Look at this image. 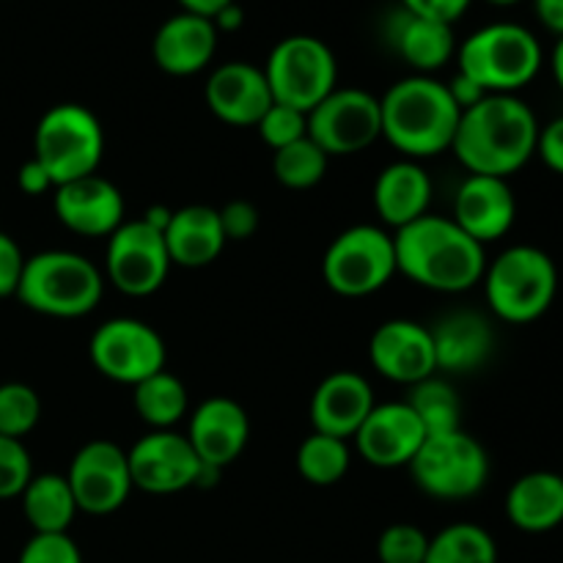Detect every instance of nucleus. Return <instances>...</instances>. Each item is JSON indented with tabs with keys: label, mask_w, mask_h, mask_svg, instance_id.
<instances>
[{
	"label": "nucleus",
	"mask_w": 563,
	"mask_h": 563,
	"mask_svg": "<svg viewBox=\"0 0 563 563\" xmlns=\"http://www.w3.org/2000/svg\"><path fill=\"white\" fill-rule=\"evenodd\" d=\"M539 119L517 93H487L462 110L451 152L467 174L509 179L537 154Z\"/></svg>",
	"instance_id": "obj_1"
},
{
	"label": "nucleus",
	"mask_w": 563,
	"mask_h": 563,
	"mask_svg": "<svg viewBox=\"0 0 563 563\" xmlns=\"http://www.w3.org/2000/svg\"><path fill=\"white\" fill-rule=\"evenodd\" d=\"M396 273L421 289L440 295H462L482 284L487 253L473 236L443 214H423L394 231Z\"/></svg>",
	"instance_id": "obj_2"
},
{
	"label": "nucleus",
	"mask_w": 563,
	"mask_h": 563,
	"mask_svg": "<svg viewBox=\"0 0 563 563\" xmlns=\"http://www.w3.org/2000/svg\"><path fill=\"white\" fill-rule=\"evenodd\" d=\"M379 115L385 141L405 159L421 163L451 152L462 110L443 80L410 75L379 97Z\"/></svg>",
	"instance_id": "obj_3"
},
{
	"label": "nucleus",
	"mask_w": 563,
	"mask_h": 563,
	"mask_svg": "<svg viewBox=\"0 0 563 563\" xmlns=\"http://www.w3.org/2000/svg\"><path fill=\"white\" fill-rule=\"evenodd\" d=\"M104 295V273L75 251H42L25 258L16 300L49 319H80L97 311Z\"/></svg>",
	"instance_id": "obj_4"
},
{
	"label": "nucleus",
	"mask_w": 563,
	"mask_h": 563,
	"mask_svg": "<svg viewBox=\"0 0 563 563\" xmlns=\"http://www.w3.org/2000/svg\"><path fill=\"white\" fill-rule=\"evenodd\" d=\"M544 53L533 31L517 22H489L456 47V71L484 93H517L537 80Z\"/></svg>",
	"instance_id": "obj_5"
},
{
	"label": "nucleus",
	"mask_w": 563,
	"mask_h": 563,
	"mask_svg": "<svg viewBox=\"0 0 563 563\" xmlns=\"http://www.w3.org/2000/svg\"><path fill=\"white\" fill-rule=\"evenodd\" d=\"M484 297L500 322L528 324L550 311L559 295V267L537 245H511L484 269Z\"/></svg>",
	"instance_id": "obj_6"
},
{
	"label": "nucleus",
	"mask_w": 563,
	"mask_h": 563,
	"mask_svg": "<svg viewBox=\"0 0 563 563\" xmlns=\"http://www.w3.org/2000/svg\"><path fill=\"white\" fill-rule=\"evenodd\" d=\"M104 146L102 121L91 108L77 102L53 104L33 130V159L44 165L55 187L99 174Z\"/></svg>",
	"instance_id": "obj_7"
},
{
	"label": "nucleus",
	"mask_w": 563,
	"mask_h": 563,
	"mask_svg": "<svg viewBox=\"0 0 563 563\" xmlns=\"http://www.w3.org/2000/svg\"><path fill=\"white\" fill-rule=\"evenodd\" d=\"M278 104L311 113L328 93L339 88V64L328 42L308 33L286 36L269 49L262 66Z\"/></svg>",
	"instance_id": "obj_8"
},
{
	"label": "nucleus",
	"mask_w": 563,
	"mask_h": 563,
	"mask_svg": "<svg viewBox=\"0 0 563 563\" xmlns=\"http://www.w3.org/2000/svg\"><path fill=\"white\" fill-rule=\"evenodd\" d=\"M412 482L434 500H467L487 487V449L465 429L427 434L410 462Z\"/></svg>",
	"instance_id": "obj_9"
},
{
	"label": "nucleus",
	"mask_w": 563,
	"mask_h": 563,
	"mask_svg": "<svg viewBox=\"0 0 563 563\" xmlns=\"http://www.w3.org/2000/svg\"><path fill=\"white\" fill-rule=\"evenodd\" d=\"M396 275L394 234L372 223L341 231L322 256V278L341 297H368L385 289Z\"/></svg>",
	"instance_id": "obj_10"
},
{
	"label": "nucleus",
	"mask_w": 563,
	"mask_h": 563,
	"mask_svg": "<svg viewBox=\"0 0 563 563\" xmlns=\"http://www.w3.org/2000/svg\"><path fill=\"white\" fill-rule=\"evenodd\" d=\"M88 355L104 379L130 388L163 372L168 363L163 335L135 317H113L99 324L88 341Z\"/></svg>",
	"instance_id": "obj_11"
},
{
	"label": "nucleus",
	"mask_w": 563,
	"mask_h": 563,
	"mask_svg": "<svg viewBox=\"0 0 563 563\" xmlns=\"http://www.w3.org/2000/svg\"><path fill=\"white\" fill-rule=\"evenodd\" d=\"M308 137L328 157L366 152L383 137L379 97L355 86L335 88L308 113Z\"/></svg>",
	"instance_id": "obj_12"
},
{
	"label": "nucleus",
	"mask_w": 563,
	"mask_h": 563,
	"mask_svg": "<svg viewBox=\"0 0 563 563\" xmlns=\"http://www.w3.org/2000/svg\"><path fill=\"white\" fill-rule=\"evenodd\" d=\"M170 256L163 231L143 218L124 220L104 247V278L126 297H148L168 280Z\"/></svg>",
	"instance_id": "obj_13"
},
{
	"label": "nucleus",
	"mask_w": 563,
	"mask_h": 563,
	"mask_svg": "<svg viewBox=\"0 0 563 563\" xmlns=\"http://www.w3.org/2000/svg\"><path fill=\"white\" fill-rule=\"evenodd\" d=\"M77 509L91 517H108L119 511L132 495V476L126 451L113 440H88L71 456L66 471Z\"/></svg>",
	"instance_id": "obj_14"
},
{
	"label": "nucleus",
	"mask_w": 563,
	"mask_h": 563,
	"mask_svg": "<svg viewBox=\"0 0 563 563\" xmlns=\"http://www.w3.org/2000/svg\"><path fill=\"white\" fill-rule=\"evenodd\" d=\"M132 487L148 495H176L198 487L203 462L187 434L174 429L148 432L126 451Z\"/></svg>",
	"instance_id": "obj_15"
},
{
	"label": "nucleus",
	"mask_w": 563,
	"mask_h": 563,
	"mask_svg": "<svg viewBox=\"0 0 563 563\" xmlns=\"http://www.w3.org/2000/svg\"><path fill=\"white\" fill-rule=\"evenodd\" d=\"M368 361L379 377L412 388L438 374L432 330L412 319H388L372 333Z\"/></svg>",
	"instance_id": "obj_16"
},
{
	"label": "nucleus",
	"mask_w": 563,
	"mask_h": 563,
	"mask_svg": "<svg viewBox=\"0 0 563 563\" xmlns=\"http://www.w3.org/2000/svg\"><path fill=\"white\" fill-rule=\"evenodd\" d=\"M53 209L64 229L93 240H108L126 220L124 196L113 181L99 174L55 187Z\"/></svg>",
	"instance_id": "obj_17"
},
{
	"label": "nucleus",
	"mask_w": 563,
	"mask_h": 563,
	"mask_svg": "<svg viewBox=\"0 0 563 563\" xmlns=\"http://www.w3.org/2000/svg\"><path fill=\"white\" fill-rule=\"evenodd\" d=\"M423 440H427V432L412 407L407 401H385V405H374L352 443L368 465L396 471V467H410Z\"/></svg>",
	"instance_id": "obj_18"
},
{
	"label": "nucleus",
	"mask_w": 563,
	"mask_h": 563,
	"mask_svg": "<svg viewBox=\"0 0 563 563\" xmlns=\"http://www.w3.org/2000/svg\"><path fill=\"white\" fill-rule=\"evenodd\" d=\"M203 99L214 119L231 126H256L275 104L264 69L247 60H229L209 71Z\"/></svg>",
	"instance_id": "obj_19"
},
{
	"label": "nucleus",
	"mask_w": 563,
	"mask_h": 563,
	"mask_svg": "<svg viewBox=\"0 0 563 563\" xmlns=\"http://www.w3.org/2000/svg\"><path fill=\"white\" fill-rule=\"evenodd\" d=\"M187 440H190L203 465L225 471L240 460L247 440H251V421H247L245 407L229 396L203 399L192 410Z\"/></svg>",
	"instance_id": "obj_20"
},
{
	"label": "nucleus",
	"mask_w": 563,
	"mask_h": 563,
	"mask_svg": "<svg viewBox=\"0 0 563 563\" xmlns=\"http://www.w3.org/2000/svg\"><path fill=\"white\" fill-rule=\"evenodd\" d=\"M451 220L478 245L504 240L517 220V198L509 179L482 174L467 176L454 196Z\"/></svg>",
	"instance_id": "obj_21"
},
{
	"label": "nucleus",
	"mask_w": 563,
	"mask_h": 563,
	"mask_svg": "<svg viewBox=\"0 0 563 563\" xmlns=\"http://www.w3.org/2000/svg\"><path fill=\"white\" fill-rule=\"evenodd\" d=\"M374 405H377L374 388L361 372L344 368V372L328 374L311 396L313 432L352 440Z\"/></svg>",
	"instance_id": "obj_22"
},
{
	"label": "nucleus",
	"mask_w": 563,
	"mask_h": 563,
	"mask_svg": "<svg viewBox=\"0 0 563 563\" xmlns=\"http://www.w3.org/2000/svg\"><path fill=\"white\" fill-rule=\"evenodd\" d=\"M220 33L207 16L179 11L157 27L152 42L154 64L170 77H190L209 69L218 53Z\"/></svg>",
	"instance_id": "obj_23"
},
{
	"label": "nucleus",
	"mask_w": 563,
	"mask_h": 563,
	"mask_svg": "<svg viewBox=\"0 0 563 563\" xmlns=\"http://www.w3.org/2000/svg\"><path fill=\"white\" fill-rule=\"evenodd\" d=\"M432 179L416 159H396L379 170L374 181V212L383 229H405L412 220L429 214Z\"/></svg>",
	"instance_id": "obj_24"
},
{
	"label": "nucleus",
	"mask_w": 563,
	"mask_h": 563,
	"mask_svg": "<svg viewBox=\"0 0 563 563\" xmlns=\"http://www.w3.org/2000/svg\"><path fill=\"white\" fill-rule=\"evenodd\" d=\"M432 330L438 372L471 374L489 361L495 350V330L484 313H445Z\"/></svg>",
	"instance_id": "obj_25"
},
{
	"label": "nucleus",
	"mask_w": 563,
	"mask_h": 563,
	"mask_svg": "<svg viewBox=\"0 0 563 563\" xmlns=\"http://www.w3.org/2000/svg\"><path fill=\"white\" fill-rule=\"evenodd\" d=\"M388 42L407 66L418 75H432L456 58V33L454 25L416 16L399 9L388 22Z\"/></svg>",
	"instance_id": "obj_26"
},
{
	"label": "nucleus",
	"mask_w": 563,
	"mask_h": 563,
	"mask_svg": "<svg viewBox=\"0 0 563 563\" xmlns=\"http://www.w3.org/2000/svg\"><path fill=\"white\" fill-rule=\"evenodd\" d=\"M163 236L170 264L185 269L209 267V264L218 262L223 247L229 245L223 225H220L218 209L203 207V203L174 209Z\"/></svg>",
	"instance_id": "obj_27"
},
{
	"label": "nucleus",
	"mask_w": 563,
	"mask_h": 563,
	"mask_svg": "<svg viewBox=\"0 0 563 563\" xmlns=\"http://www.w3.org/2000/svg\"><path fill=\"white\" fill-rule=\"evenodd\" d=\"M506 517L522 533H550L563 526V473L531 471L506 493Z\"/></svg>",
	"instance_id": "obj_28"
},
{
	"label": "nucleus",
	"mask_w": 563,
	"mask_h": 563,
	"mask_svg": "<svg viewBox=\"0 0 563 563\" xmlns=\"http://www.w3.org/2000/svg\"><path fill=\"white\" fill-rule=\"evenodd\" d=\"M20 504L33 533H69V526L80 511L66 473H33L22 489Z\"/></svg>",
	"instance_id": "obj_29"
},
{
	"label": "nucleus",
	"mask_w": 563,
	"mask_h": 563,
	"mask_svg": "<svg viewBox=\"0 0 563 563\" xmlns=\"http://www.w3.org/2000/svg\"><path fill=\"white\" fill-rule=\"evenodd\" d=\"M132 405H135L137 418L152 432L174 429L181 418L190 416V394H187L185 383L168 368L137 383L132 388Z\"/></svg>",
	"instance_id": "obj_30"
},
{
	"label": "nucleus",
	"mask_w": 563,
	"mask_h": 563,
	"mask_svg": "<svg viewBox=\"0 0 563 563\" xmlns=\"http://www.w3.org/2000/svg\"><path fill=\"white\" fill-rule=\"evenodd\" d=\"M295 465L302 482L313 484V487H333V484L344 482L352 467L350 440L311 432L297 449Z\"/></svg>",
	"instance_id": "obj_31"
},
{
	"label": "nucleus",
	"mask_w": 563,
	"mask_h": 563,
	"mask_svg": "<svg viewBox=\"0 0 563 563\" xmlns=\"http://www.w3.org/2000/svg\"><path fill=\"white\" fill-rule=\"evenodd\" d=\"M423 563H498V544L476 522H454L429 537Z\"/></svg>",
	"instance_id": "obj_32"
},
{
	"label": "nucleus",
	"mask_w": 563,
	"mask_h": 563,
	"mask_svg": "<svg viewBox=\"0 0 563 563\" xmlns=\"http://www.w3.org/2000/svg\"><path fill=\"white\" fill-rule=\"evenodd\" d=\"M405 401L412 407V412L418 416L427 434H443L462 429L460 394H456V388L449 379L438 377V374L412 385L410 396Z\"/></svg>",
	"instance_id": "obj_33"
},
{
	"label": "nucleus",
	"mask_w": 563,
	"mask_h": 563,
	"mask_svg": "<svg viewBox=\"0 0 563 563\" xmlns=\"http://www.w3.org/2000/svg\"><path fill=\"white\" fill-rule=\"evenodd\" d=\"M328 168L330 157L308 135L291 146L273 152L275 181L289 190H311L328 176Z\"/></svg>",
	"instance_id": "obj_34"
},
{
	"label": "nucleus",
	"mask_w": 563,
	"mask_h": 563,
	"mask_svg": "<svg viewBox=\"0 0 563 563\" xmlns=\"http://www.w3.org/2000/svg\"><path fill=\"white\" fill-rule=\"evenodd\" d=\"M42 421V399L25 383L0 385V434L22 440Z\"/></svg>",
	"instance_id": "obj_35"
},
{
	"label": "nucleus",
	"mask_w": 563,
	"mask_h": 563,
	"mask_svg": "<svg viewBox=\"0 0 563 563\" xmlns=\"http://www.w3.org/2000/svg\"><path fill=\"white\" fill-rule=\"evenodd\" d=\"M429 537L412 522H396L379 533V563H423L427 561Z\"/></svg>",
	"instance_id": "obj_36"
},
{
	"label": "nucleus",
	"mask_w": 563,
	"mask_h": 563,
	"mask_svg": "<svg viewBox=\"0 0 563 563\" xmlns=\"http://www.w3.org/2000/svg\"><path fill=\"white\" fill-rule=\"evenodd\" d=\"M258 135L267 143L273 152L278 148L291 146V143L302 141L308 135V115L302 110L289 108V104L275 102L267 113L262 115V121L256 124Z\"/></svg>",
	"instance_id": "obj_37"
},
{
	"label": "nucleus",
	"mask_w": 563,
	"mask_h": 563,
	"mask_svg": "<svg viewBox=\"0 0 563 563\" xmlns=\"http://www.w3.org/2000/svg\"><path fill=\"white\" fill-rule=\"evenodd\" d=\"M33 478V460L25 443L0 434V500L20 498Z\"/></svg>",
	"instance_id": "obj_38"
},
{
	"label": "nucleus",
	"mask_w": 563,
	"mask_h": 563,
	"mask_svg": "<svg viewBox=\"0 0 563 563\" xmlns=\"http://www.w3.org/2000/svg\"><path fill=\"white\" fill-rule=\"evenodd\" d=\"M16 563H82V553L69 533H33Z\"/></svg>",
	"instance_id": "obj_39"
},
{
	"label": "nucleus",
	"mask_w": 563,
	"mask_h": 563,
	"mask_svg": "<svg viewBox=\"0 0 563 563\" xmlns=\"http://www.w3.org/2000/svg\"><path fill=\"white\" fill-rule=\"evenodd\" d=\"M220 225H223L225 242H245L262 225V212H258L256 203L245 201V198H236L229 201L223 209H218Z\"/></svg>",
	"instance_id": "obj_40"
},
{
	"label": "nucleus",
	"mask_w": 563,
	"mask_h": 563,
	"mask_svg": "<svg viewBox=\"0 0 563 563\" xmlns=\"http://www.w3.org/2000/svg\"><path fill=\"white\" fill-rule=\"evenodd\" d=\"M25 253H22L20 242L11 234L0 231V300L16 295L20 286L22 269H25Z\"/></svg>",
	"instance_id": "obj_41"
},
{
	"label": "nucleus",
	"mask_w": 563,
	"mask_h": 563,
	"mask_svg": "<svg viewBox=\"0 0 563 563\" xmlns=\"http://www.w3.org/2000/svg\"><path fill=\"white\" fill-rule=\"evenodd\" d=\"M473 0H399V9L410 11L416 16H427V20L445 22V25H454L456 20L465 16V11L471 9Z\"/></svg>",
	"instance_id": "obj_42"
},
{
	"label": "nucleus",
	"mask_w": 563,
	"mask_h": 563,
	"mask_svg": "<svg viewBox=\"0 0 563 563\" xmlns=\"http://www.w3.org/2000/svg\"><path fill=\"white\" fill-rule=\"evenodd\" d=\"M537 154L553 174L563 176V115L553 119L550 124L539 126Z\"/></svg>",
	"instance_id": "obj_43"
},
{
	"label": "nucleus",
	"mask_w": 563,
	"mask_h": 563,
	"mask_svg": "<svg viewBox=\"0 0 563 563\" xmlns=\"http://www.w3.org/2000/svg\"><path fill=\"white\" fill-rule=\"evenodd\" d=\"M16 187H20L25 196L38 198V196H44V192H53L55 181H53V176L44 170V165L38 163V159L31 157L20 165V170H16Z\"/></svg>",
	"instance_id": "obj_44"
},
{
	"label": "nucleus",
	"mask_w": 563,
	"mask_h": 563,
	"mask_svg": "<svg viewBox=\"0 0 563 563\" xmlns=\"http://www.w3.org/2000/svg\"><path fill=\"white\" fill-rule=\"evenodd\" d=\"M445 86H449L451 97H454V102L460 104V110L473 108V104L482 102V99L487 97V93H484L482 88L471 80V77L462 75V71H456V75L451 77V82H445Z\"/></svg>",
	"instance_id": "obj_45"
},
{
	"label": "nucleus",
	"mask_w": 563,
	"mask_h": 563,
	"mask_svg": "<svg viewBox=\"0 0 563 563\" xmlns=\"http://www.w3.org/2000/svg\"><path fill=\"white\" fill-rule=\"evenodd\" d=\"M533 9H537L539 22L561 38L563 36V0H533Z\"/></svg>",
	"instance_id": "obj_46"
},
{
	"label": "nucleus",
	"mask_w": 563,
	"mask_h": 563,
	"mask_svg": "<svg viewBox=\"0 0 563 563\" xmlns=\"http://www.w3.org/2000/svg\"><path fill=\"white\" fill-rule=\"evenodd\" d=\"M212 22L214 27H218V33H234L245 25V11H242V5L234 0V3H229L225 9H220L218 14L212 16Z\"/></svg>",
	"instance_id": "obj_47"
},
{
	"label": "nucleus",
	"mask_w": 563,
	"mask_h": 563,
	"mask_svg": "<svg viewBox=\"0 0 563 563\" xmlns=\"http://www.w3.org/2000/svg\"><path fill=\"white\" fill-rule=\"evenodd\" d=\"M176 3L181 5V11H190V14L212 20L220 9H225V5L234 3V0H176Z\"/></svg>",
	"instance_id": "obj_48"
},
{
	"label": "nucleus",
	"mask_w": 563,
	"mask_h": 563,
	"mask_svg": "<svg viewBox=\"0 0 563 563\" xmlns=\"http://www.w3.org/2000/svg\"><path fill=\"white\" fill-rule=\"evenodd\" d=\"M170 214H174V209L165 207V203H154V207H148L146 212H143V220H146L152 229L165 231V229H168V223H170Z\"/></svg>",
	"instance_id": "obj_49"
},
{
	"label": "nucleus",
	"mask_w": 563,
	"mask_h": 563,
	"mask_svg": "<svg viewBox=\"0 0 563 563\" xmlns=\"http://www.w3.org/2000/svg\"><path fill=\"white\" fill-rule=\"evenodd\" d=\"M553 75H555V82H559V88L563 91V36L559 38V44H555L553 49Z\"/></svg>",
	"instance_id": "obj_50"
},
{
	"label": "nucleus",
	"mask_w": 563,
	"mask_h": 563,
	"mask_svg": "<svg viewBox=\"0 0 563 563\" xmlns=\"http://www.w3.org/2000/svg\"><path fill=\"white\" fill-rule=\"evenodd\" d=\"M487 3H493V5H517V3H522V0H487Z\"/></svg>",
	"instance_id": "obj_51"
}]
</instances>
